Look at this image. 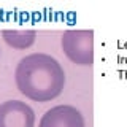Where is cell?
<instances>
[{
	"instance_id": "obj_1",
	"label": "cell",
	"mask_w": 127,
	"mask_h": 127,
	"mask_svg": "<svg viewBox=\"0 0 127 127\" xmlns=\"http://www.w3.org/2000/svg\"><path fill=\"white\" fill-rule=\"evenodd\" d=\"M14 79L22 95L35 102H49L61 95L65 71L53 56L33 53L19 61Z\"/></svg>"
},
{
	"instance_id": "obj_3",
	"label": "cell",
	"mask_w": 127,
	"mask_h": 127,
	"mask_svg": "<svg viewBox=\"0 0 127 127\" xmlns=\"http://www.w3.org/2000/svg\"><path fill=\"white\" fill-rule=\"evenodd\" d=\"M0 127H35V113L21 100H6L0 105Z\"/></svg>"
},
{
	"instance_id": "obj_4",
	"label": "cell",
	"mask_w": 127,
	"mask_h": 127,
	"mask_svg": "<svg viewBox=\"0 0 127 127\" xmlns=\"http://www.w3.org/2000/svg\"><path fill=\"white\" fill-rule=\"evenodd\" d=\"M38 127H84V118L71 105H57L48 110Z\"/></svg>"
},
{
	"instance_id": "obj_2",
	"label": "cell",
	"mask_w": 127,
	"mask_h": 127,
	"mask_svg": "<svg viewBox=\"0 0 127 127\" xmlns=\"http://www.w3.org/2000/svg\"><path fill=\"white\" fill-rule=\"evenodd\" d=\"M62 49L73 64H94V32L92 30H67L62 35Z\"/></svg>"
},
{
	"instance_id": "obj_5",
	"label": "cell",
	"mask_w": 127,
	"mask_h": 127,
	"mask_svg": "<svg viewBox=\"0 0 127 127\" xmlns=\"http://www.w3.org/2000/svg\"><path fill=\"white\" fill-rule=\"evenodd\" d=\"M2 37L6 45L16 48V49H27L35 43L37 32L35 30H3Z\"/></svg>"
}]
</instances>
